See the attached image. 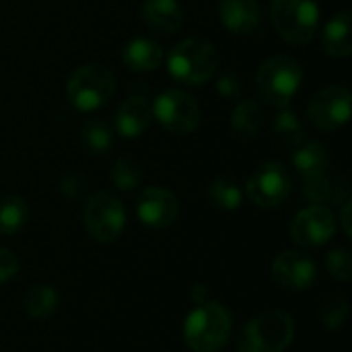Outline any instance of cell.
<instances>
[{
    "label": "cell",
    "mask_w": 352,
    "mask_h": 352,
    "mask_svg": "<svg viewBox=\"0 0 352 352\" xmlns=\"http://www.w3.org/2000/svg\"><path fill=\"white\" fill-rule=\"evenodd\" d=\"M233 332V318L221 303H200L184 322V340L194 352H221Z\"/></svg>",
    "instance_id": "cell-1"
},
{
    "label": "cell",
    "mask_w": 352,
    "mask_h": 352,
    "mask_svg": "<svg viewBox=\"0 0 352 352\" xmlns=\"http://www.w3.org/2000/svg\"><path fill=\"white\" fill-rule=\"evenodd\" d=\"M219 68L217 47L200 37L179 41L167 56V70L182 85H202L214 76Z\"/></svg>",
    "instance_id": "cell-2"
},
{
    "label": "cell",
    "mask_w": 352,
    "mask_h": 352,
    "mask_svg": "<svg viewBox=\"0 0 352 352\" xmlns=\"http://www.w3.org/2000/svg\"><path fill=\"white\" fill-rule=\"evenodd\" d=\"M295 338V320L280 309H270L250 320L239 336L237 352H283Z\"/></svg>",
    "instance_id": "cell-3"
},
{
    "label": "cell",
    "mask_w": 352,
    "mask_h": 352,
    "mask_svg": "<svg viewBox=\"0 0 352 352\" xmlns=\"http://www.w3.org/2000/svg\"><path fill=\"white\" fill-rule=\"evenodd\" d=\"M303 82V68L291 56H272L256 72L258 95L272 107H287Z\"/></svg>",
    "instance_id": "cell-4"
},
{
    "label": "cell",
    "mask_w": 352,
    "mask_h": 352,
    "mask_svg": "<svg viewBox=\"0 0 352 352\" xmlns=\"http://www.w3.org/2000/svg\"><path fill=\"white\" fill-rule=\"evenodd\" d=\"M270 21L285 41L303 45L318 33L320 6L316 0H272Z\"/></svg>",
    "instance_id": "cell-5"
},
{
    "label": "cell",
    "mask_w": 352,
    "mask_h": 352,
    "mask_svg": "<svg viewBox=\"0 0 352 352\" xmlns=\"http://www.w3.org/2000/svg\"><path fill=\"white\" fill-rule=\"evenodd\" d=\"M116 93V76L109 68L101 64H82L78 66L66 85L68 101L78 111H97Z\"/></svg>",
    "instance_id": "cell-6"
},
{
    "label": "cell",
    "mask_w": 352,
    "mask_h": 352,
    "mask_svg": "<svg viewBox=\"0 0 352 352\" xmlns=\"http://www.w3.org/2000/svg\"><path fill=\"white\" fill-rule=\"evenodd\" d=\"M153 118L175 136H188L200 126V105L198 101L179 89L163 91L151 105Z\"/></svg>",
    "instance_id": "cell-7"
},
{
    "label": "cell",
    "mask_w": 352,
    "mask_h": 352,
    "mask_svg": "<svg viewBox=\"0 0 352 352\" xmlns=\"http://www.w3.org/2000/svg\"><path fill=\"white\" fill-rule=\"evenodd\" d=\"M87 233L99 243L116 241L126 227V210L118 196L109 192H95L89 196L82 212Z\"/></svg>",
    "instance_id": "cell-8"
},
{
    "label": "cell",
    "mask_w": 352,
    "mask_h": 352,
    "mask_svg": "<svg viewBox=\"0 0 352 352\" xmlns=\"http://www.w3.org/2000/svg\"><path fill=\"white\" fill-rule=\"evenodd\" d=\"M248 198L258 208H276L291 192V177L280 161H268L260 165L245 186Z\"/></svg>",
    "instance_id": "cell-9"
},
{
    "label": "cell",
    "mask_w": 352,
    "mask_h": 352,
    "mask_svg": "<svg viewBox=\"0 0 352 352\" xmlns=\"http://www.w3.org/2000/svg\"><path fill=\"white\" fill-rule=\"evenodd\" d=\"M351 91L342 85H330L314 95L307 105L311 124L322 132H334L342 128L351 118Z\"/></svg>",
    "instance_id": "cell-10"
},
{
    "label": "cell",
    "mask_w": 352,
    "mask_h": 352,
    "mask_svg": "<svg viewBox=\"0 0 352 352\" xmlns=\"http://www.w3.org/2000/svg\"><path fill=\"white\" fill-rule=\"evenodd\" d=\"M336 221L330 208L311 204L303 208L291 223V237L301 248H320L334 235Z\"/></svg>",
    "instance_id": "cell-11"
},
{
    "label": "cell",
    "mask_w": 352,
    "mask_h": 352,
    "mask_svg": "<svg viewBox=\"0 0 352 352\" xmlns=\"http://www.w3.org/2000/svg\"><path fill=\"white\" fill-rule=\"evenodd\" d=\"M316 262L303 252L289 250L278 254L272 262V278L285 291H307L316 283Z\"/></svg>",
    "instance_id": "cell-12"
},
{
    "label": "cell",
    "mask_w": 352,
    "mask_h": 352,
    "mask_svg": "<svg viewBox=\"0 0 352 352\" xmlns=\"http://www.w3.org/2000/svg\"><path fill=\"white\" fill-rule=\"evenodd\" d=\"M136 214L151 229H167L175 223L179 214V202L173 192L151 186L138 196Z\"/></svg>",
    "instance_id": "cell-13"
},
{
    "label": "cell",
    "mask_w": 352,
    "mask_h": 352,
    "mask_svg": "<svg viewBox=\"0 0 352 352\" xmlns=\"http://www.w3.org/2000/svg\"><path fill=\"white\" fill-rule=\"evenodd\" d=\"M219 19L231 33L252 35L262 25V10L258 0H221Z\"/></svg>",
    "instance_id": "cell-14"
},
{
    "label": "cell",
    "mask_w": 352,
    "mask_h": 352,
    "mask_svg": "<svg viewBox=\"0 0 352 352\" xmlns=\"http://www.w3.org/2000/svg\"><path fill=\"white\" fill-rule=\"evenodd\" d=\"M140 12L146 27L161 35L177 33L186 23V12L177 0H144Z\"/></svg>",
    "instance_id": "cell-15"
},
{
    "label": "cell",
    "mask_w": 352,
    "mask_h": 352,
    "mask_svg": "<svg viewBox=\"0 0 352 352\" xmlns=\"http://www.w3.org/2000/svg\"><path fill=\"white\" fill-rule=\"evenodd\" d=\"M153 122V109L142 95H130L116 111V130L124 138H138Z\"/></svg>",
    "instance_id": "cell-16"
},
{
    "label": "cell",
    "mask_w": 352,
    "mask_h": 352,
    "mask_svg": "<svg viewBox=\"0 0 352 352\" xmlns=\"http://www.w3.org/2000/svg\"><path fill=\"white\" fill-rule=\"evenodd\" d=\"M322 47L330 58H349L352 54V14L338 12L326 25L322 35Z\"/></svg>",
    "instance_id": "cell-17"
},
{
    "label": "cell",
    "mask_w": 352,
    "mask_h": 352,
    "mask_svg": "<svg viewBox=\"0 0 352 352\" xmlns=\"http://www.w3.org/2000/svg\"><path fill=\"white\" fill-rule=\"evenodd\" d=\"M122 60L130 70L148 72L161 66L163 62V47L148 39V37H136L128 41L122 50Z\"/></svg>",
    "instance_id": "cell-18"
},
{
    "label": "cell",
    "mask_w": 352,
    "mask_h": 352,
    "mask_svg": "<svg viewBox=\"0 0 352 352\" xmlns=\"http://www.w3.org/2000/svg\"><path fill=\"white\" fill-rule=\"evenodd\" d=\"M60 295L52 285H33L23 295V311L31 320H47L56 314Z\"/></svg>",
    "instance_id": "cell-19"
},
{
    "label": "cell",
    "mask_w": 352,
    "mask_h": 352,
    "mask_svg": "<svg viewBox=\"0 0 352 352\" xmlns=\"http://www.w3.org/2000/svg\"><path fill=\"white\" fill-rule=\"evenodd\" d=\"M293 165L303 177L320 175L330 167V153L322 142H303L293 153Z\"/></svg>",
    "instance_id": "cell-20"
},
{
    "label": "cell",
    "mask_w": 352,
    "mask_h": 352,
    "mask_svg": "<svg viewBox=\"0 0 352 352\" xmlns=\"http://www.w3.org/2000/svg\"><path fill=\"white\" fill-rule=\"evenodd\" d=\"M264 124V113L260 109V105L256 101H241L237 103V107L233 109L231 116V128L235 132L237 138L241 140H254Z\"/></svg>",
    "instance_id": "cell-21"
},
{
    "label": "cell",
    "mask_w": 352,
    "mask_h": 352,
    "mask_svg": "<svg viewBox=\"0 0 352 352\" xmlns=\"http://www.w3.org/2000/svg\"><path fill=\"white\" fill-rule=\"evenodd\" d=\"M29 219V206L21 196H0V235L19 233Z\"/></svg>",
    "instance_id": "cell-22"
},
{
    "label": "cell",
    "mask_w": 352,
    "mask_h": 352,
    "mask_svg": "<svg viewBox=\"0 0 352 352\" xmlns=\"http://www.w3.org/2000/svg\"><path fill=\"white\" fill-rule=\"evenodd\" d=\"M80 142L91 155H107L113 146V132L107 122L103 120H89L80 128Z\"/></svg>",
    "instance_id": "cell-23"
},
{
    "label": "cell",
    "mask_w": 352,
    "mask_h": 352,
    "mask_svg": "<svg viewBox=\"0 0 352 352\" xmlns=\"http://www.w3.org/2000/svg\"><path fill=\"white\" fill-rule=\"evenodd\" d=\"M208 202L225 212H233L241 206L243 202V194L239 190V186L229 179V177H217L210 186H208Z\"/></svg>",
    "instance_id": "cell-24"
},
{
    "label": "cell",
    "mask_w": 352,
    "mask_h": 352,
    "mask_svg": "<svg viewBox=\"0 0 352 352\" xmlns=\"http://www.w3.org/2000/svg\"><path fill=\"white\" fill-rule=\"evenodd\" d=\"M274 134L278 136V140L283 144H287L289 148H297L305 142V126L299 120V116L293 109L283 107L280 113L274 118Z\"/></svg>",
    "instance_id": "cell-25"
},
{
    "label": "cell",
    "mask_w": 352,
    "mask_h": 352,
    "mask_svg": "<svg viewBox=\"0 0 352 352\" xmlns=\"http://www.w3.org/2000/svg\"><path fill=\"white\" fill-rule=\"evenodd\" d=\"M303 196L314 202L324 206L326 202H340V188L338 184H334L328 173H320V175H311V177H303Z\"/></svg>",
    "instance_id": "cell-26"
},
{
    "label": "cell",
    "mask_w": 352,
    "mask_h": 352,
    "mask_svg": "<svg viewBox=\"0 0 352 352\" xmlns=\"http://www.w3.org/2000/svg\"><path fill=\"white\" fill-rule=\"evenodd\" d=\"M140 179H142V169L136 161L122 157L111 165V182L118 190L130 192L140 184Z\"/></svg>",
    "instance_id": "cell-27"
},
{
    "label": "cell",
    "mask_w": 352,
    "mask_h": 352,
    "mask_svg": "<svg viewBox=\"0 0 352 352\" xmlns=\"http://www.w3.org/2000/svg\"><path fill=\"white\" fill-rule=\"evenodd\" d=\"M349 301L342 295H332L320 307V322L328 330H340L349 318Z\"/></svg>",
    "instance_id": "cell-28"
},
{
    "label": "cell",
    "mask_w": 352,
    "mask_h": 352,
    "mask_svg": "<svg viewBox=\"0 0 352 352\" xmlns=\"http://www.w3.org/2000/svg\"><path fill=\"white\" fill-rule=\"evenodd\" d=\"M326 268L332 278L349 283L352 278V254L349 248H336L326 258Z\"/></svg>",
    "instance_id": "cell-29"
},
{
    "label": "cell",
    "mask_w": 352,
    "mask_h": 352,
    "mask_svg": "<svg viewBox=\"0 0 352 352\" xmlns=\"http://www.w3.org/2000/svg\"><path fill=\"white\" fill-rule=\"evenodd\" d=\"M87 188H89V182L82 173L78 171H68L62 179H60V190L66 198L70 200H76V198H82L87 194Z\"/></svg>",
    "instance_id": "cell-30"
},
{
    "label": "cell",
    "mask_w": 352,
    "mask_h": 352,
    "mask_svg": "<svg viewBox=\"0 0 352 352\" xmlns=\"http://www.w3.org/2000/svg\"><path fill=\"white\" fill-rule=\"evenodd\" d=\"M214 87H217V93L223 95L225 99H237L241 95V82H239V78L231 70H223L217 76Z\"/></svg>",
    "instance_id": "cell-31"
},
{
    "label": "cell",
    "mask_w": 352,
    "mask_h": 352,
    "mask_svg": "<svg viewBox=\"0 0 352 352\" xmlns=\"http://www.w3.org/2000/svg\"><path fill=\"white\" fill-rule=\"evenodd\" d=\"M19 272V260L16 256L6 250V248H0V285L12 280Z\"/></svg>",
    "instance_id": "cell-32"
},
{
    "label": "cell",
    "mask_w": 352,
    "mask_h": 352,
    "mask_svg": "<svg viewBox=\"0 0 352 352\" xmlns=\"http://www.w3.org/2000/svg\"><path fill=\"white\" fill-rule=\"evenodd\" d=\"M190 297L196 305L206 303L208 301V287L206 285H194V289L190 291Z\"/></svg>",
    "instance_id": "cell-33"
},
{
    "label": "cell",
    "mask_w": 352,
    "mask_h": 352,
    "mask_svg": "<svg viewBox=\"0 0 352 352\" xmlns=\"http://www.w3.org/2000/svg\"><path fill=\"white\" fill-rule=\"evenodd\" d=\"M351 206H352V202H351V198H346L344 200V204H342V227H344V233L351 237L352 235V229H351Z\"/></svg>",
    "instance_id": "cell-34"
}]
</instances>
